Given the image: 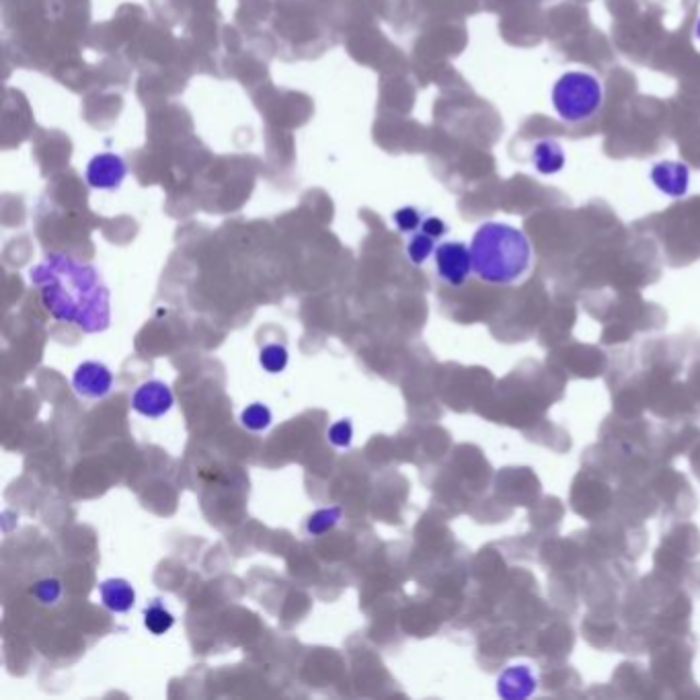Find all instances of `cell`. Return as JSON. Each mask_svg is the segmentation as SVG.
I'll return each instance as SVG.
<instances>
[{
	"mask_svg": "<svg viewBox=\"0 0 700 700\" xmlns=\"http://www.w3.org/2000/svg\"><path fill=\"white\" fill-rule=\"evenodd\" d=\"M341 520V508H325L315 512L306 520V532L310 536H323L329 530H333L337 526V522Z\"/></svg>",
	"mask_w": 700,
	"mask_h": 700,
	"instance_id": "cell-14",
	"label": "cell"
},
{
	"mask_svg": "<svg viewBox=\"0 0 700 700\" xmlns=\"http://www.w3.org/2000/svg\"><path fill=\"white\" fill-rule=\"evenodd\" d=\"M142 616H144V627L154 637H161V635L169 633L175 625V616L163 606L161 600H154L150 606H146Z\"/></svg>",
	"mask_w": 700,
	"mask_h": 700,
	"instance_id": "cell-11",
	"label": "cell"
},
{
	"mask_svg": "<svg viewBox=\"0 0 700 700\" xmlns=\"http://www.w3.org/2000/svg\"><path fill=\"white\" fill-rule=\"evenodd\" d=\"M434 259H436V269H438V276L458 288L462 286L466 280H469V276L473 274V255H471V247L469 245H464L462 241H446V243H440L436 247V253H434Z\"/></svg>",
	"mask_w": 700,
	"mask_h": 700,
	"instance_id": "cell-4",
	"label": "cell"
},
{
	"mask_svg": "<svg viewBox=\"0 0 700 700\" xmlns=\"http://www.w3.org/2000/svg\"><path fill=\"white\" fill-rule=\"evenodd\" d=\"M530 161H532V167L538 175L551 177V175H557L565 169L567 154H565V148L559 140L542 138L532 146Z\"/></svg>",
	"mask_w": 700,
	"mask_h": 700,
	"instance_id": "cell-9",
	"label": "cell"
},
{
	"mask_svg": "<svg viewBox=\"0 0 700 700\" xmlns=\"http://www.w3.org/2000/svg\"><path fill=\"white\" fill-rule=\"evenodd\" d=\"M128 175V165L126 161L115 152H101L97 157H93L87 165V183L93 189L101 191H113L120 189L124 179Z\"/></svg>",
	"mask_w": 700,
	"mask_h": 700,
	"instance_id": "cell-5",
	"label": "cell"
},
{
	"mask_svg": "<svg viewBox=\"0 0 700 700\" xmlns=\"http://www.w3.org/2000/svg\"><path fill=\"white\" fill-rule=\"evenodd\" d=\"M649 179L666 198L680 200L690 189V167L682 161H657L649 169Z\"/></svg>",
	"mask_w": 700,
	"mask_h": 700,
	"instance_id": "cell-6",
	"label": "cell"
},
{
	"mask_svg": "<svg viewBox=\"0 0 700 700\" xmlns=\"http://www.w3.org/2000/svg\"><path fill=\"white\" fill-rule=\"evenodd\" d=\"M175 397L171 388L161 380L142 382L132 395V409L144 417L159 419L171 411Z\"/></svg>",
	"mask_w": 700,
	"mask_h": 700,
	"instance_id": "cell-7",
	"label": "cell"
},
{
	"mask_svg": "<svg viewBox=\"0 0 700 700\" xmlns=\"http://www.w3.org/2000/svg\"><path fill=\"white\" fill-rule=\"evenodd\" d=\"M423 214L413 208V206H405V208H399L395 214H393V222L395 226L403 232V235H413V232H417L423 224Z\"/></svg>",
	"mask_w": 700,
	"mask_h": 700,
	"instance_id": "cell-17",
	"label": "cell"
},
{
	"mask_svg": "<svg viewBox=\"0 0 700 700\" xmlns=\"http://www.w3.org/2000/svg\"><path fill=\"white\" fill-rule=\"evenodd\" d=\"M436 241L434 237L427 235L421 228L417 232H413L409 243H407V257L413 265H423L427 259H430L436 253Z\"/></svg>",
	"mask_w": 700,
	"mask_h": 700,
	"instance_id": "cell-12",
	"label": "cell"
},
{
	"mask_svg": "<svg viewBox=\"0 0 700 700\" xmlns=\"http://www.w3.org/2000/svg\"><path fill=\"white\" fill-rule=\"evenodd\" d=\"M271 421H274V415L263 403H253L241 413V423L249 432H263L271 425Z\"/></svg>",
	"mask_w": 700,
	"mask_h": 700,
	"instance_id": "cell-15",
	"label": "cell"
},
{
	"mask_svg": "<svg viewBox=\"0 0 700 700\" xmlns=\"http://www.w3.org/2000/svg\"><path fill=\"white\" fill-rule=\"evenodd\" d=\"M327 438L335 448H349L354 440V425L349 419H339L335 421L329 430H327Z\"/></svg>",
	"mask_w": 700,
	"mask_h": 700,
	"instance_id": "cell-18",
	"label": "cell"
},
{
	"mask_svg": "<svg viewBox=\"0 0 700 700\" xmlns=\"http://www.w3.org/2000/svg\"><path fill=\"white\" fill-rule=\"evenodd\" d=\"M72 386L85 399H105L113 388V374L101 362H83L74 370Z\"/></svg>",
	"mask_w": 700,
	"mask_h": 700,
	"instance_id": "cell-8",
	"label": "cell"
},
{
	"mask_svg": "<svg viewBox=\"0 0 700 700\" xmlns=\"http://www.w3.org/2000/svg\"><path fill=\"white\" fill-rule=\"evenodd\" d=\"M48 313L83 333H103L111 323V294L99 269L64 253H52L29 271Z\"/></svg>",
	"mask_w": 700,
	"mask_h": 700,
	"instance_id": "cell-1",
	"label": "cell"
},
{
	"mask_svg": "<svg viewBox=\"0 0 700 700\" xmlns=\"http://www.w3.org/2000/svg\"><path fill=\"white\" fill-rule=\"evenodd\" d=\"M555 113L567 124L592 120L604 105V85L590 70H567L551 89Z\"/></svg>",
	"mask_w": 700,
	"mask_h": 700,
	"instance_id": "cell-3",
	"label": "cell"
},
{
	"mask_svg": "<svg viewBox=\"0 0 700 700\" xmlns=\"http://www.w3.org/2000/svg\"><path fill=\"white\" fill-rule=\"evenodd\" d=\"M99 594H101L103 606L115 614H124L132 610L136 604L134 588L130 586L128 579H122V577L105 579L99 586Z\"/></svg>",
	"mask_w": 700,
	"mask_h": 700,
	"instance_id": "cell-10",
	"label": "cell"
},
{
	"mask_svg": "<svg viewBox=\"0 0 700 700\" xmlns=\"http://www.w3.org/2000/svg\"><path fill=\"white\" fill-rule=\"evenodd\" d=\"M421 230L427 232V235L434 237V239H442V237L446 235V232H448V226H446V222H444L442 218H438V216H427V218L423 220V224H421Z\"/></svg>",
	"mask_w": 700,
	"mask_h": 700,
	"instance_id": "cell-19",
	"label": "cell"
},
{
	"mask_svg": "<svg viewBox=\"0 0 700 700\" xmlns=\"http://www.w3.org/2000/svg\"><path fill=\"white\" fill-rule=\"evenodd\" d=\"M694 35H696V40L700 42V17L696 19V25H694Z\"/></svg>",
	"mask_w": 700,
	"mask_h": 700,
	"instance_id": "cell-20",
	"label": "cell"
},
{
	"mask_svg": "<svg viewBox=\"0 0 700 700\" xmlns=\"http://www.w3.org/2000/svg\"><path fill=\"white\" fill-rule=\"evenodd\" d=\"M473 274L493 286L518 282L532 263V245L526 232L508 222H485L471 241Z\"/></svg>",
	"mask_w": 700,
	"mask_h": 700,
	"instance_id": "cell-2",
	"label": "cell"
},
{
	"mask_svg": "<svg viewBox=\"0 0 700 700\" xmlns=\"http://www.w3.org/2000/svg\"><path fill=\"white\" fill-rule=\"evenodd\" d=\"M288 349L280 343H269L259 352V364L269 374H280L288 366Z\"/></svg>",
	"mask_w": 700,
	"mask_h": 700,
	"instance_id": "cell-13",
	"label": "cell"
},
{
	"mask_svg": "<svg viewBox=\"0 0 700 700\" xmlns=\"http://www.w3.org/2000/svg\"><path fill=\"white\" fill-rule=\"evenodd\" d=\"M33 598L44 604V606H52L58 602V598L62 596V583L56 579V577H46V579H40L33 586L31 590Z\"/></svg>",
	"mask_w": 700,
	"mask_h": 700,
	"instance_id": "cell-16",
	"label": "cell"
}]
</instances>
